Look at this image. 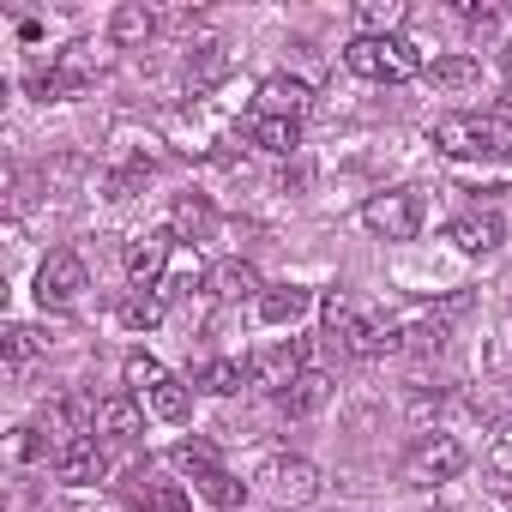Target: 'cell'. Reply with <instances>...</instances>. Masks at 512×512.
I'll return each mask as SVG.
<instances>
[{"label":"cell","mask_w":512,"mask_h":512,"mask_svg":"<svg viewBox=\"0 0 512 512\" xmlns=\"http://www.w3.org/2000/svg\"><path fill=\"white\" fill-rule=\"evenodd\" d=\"M434 145L458 163H500L512 151V121H500L494 109L488 115H440L434 121Z\"/></svg>","instance_id":"1"},{"label":"cell","mask_w":512,"mask_h":512,"mask_svg":"<svg viewBox=\"0 0 512 512\" xmlns=\"http://www.w3.org/2000/svg\"><path fill=\"white\" fill-rule=\"evenodd\" d=\"M344 67L356 79H374V85H404L422 73V49L410 37H356L344 49Z\"/></svg>","instance_id":"2"},{"label":"cell","mask_w":512,"mask_h":512,"mask_svg":"<svg viewBox=\"0 0 512 512\" xmlns=\"http://www.w3.org/2000/svg\"><path fill=\"white\" fill-rule=\"evenodd\" d=\"M362 229L380 235V241H410L422 229V193L416 187H392V193H374L362 205Z\"/></svg>","instance_id":"3"},{"label":"cell","mask_w":512,"mask_h":512,"mask_svg":"<svg viewBox=\"0 0 512 512\" xmlns=\"http://www.w3.org/2000/svg\"><path fill=\"white\" fill-rule=\"evenodd\" d=\"M91 290V278H85V260L73 247H61V253H49V260L37 266V302L49 308V314H67V308H79V296Z\"/></svg>","instance_id":"4"},{"label":"cell","mask_w":512,"mask_h":512,"mask_svg":"<svg viewBox=\"0 0 512 512\" xmlns=\"http://www.w3.org/2000/svg\"><path fill=\"white\" fill-rule=\"evenodd\" d=\"M260 482L278 506H302V500H314L320 494V464L314 458H296V452H278V458H266L260 464Z\"/></svg>","instance_id":"5"},{"label":"cell","mask_w":512,"mask_h":512,"mask_svg":"<svg viewBox=\"0 0 512 512\" xmlns=\"http://www.w3.org/2000/svg\"><path fill=\"white\" fill-rule=\"evenodd\" d=\"M464 464H470V452H464L452 434H428V440L410 446V458H404V482H410V488H434V482H452Z\"/></svg>","instance_id":"6"},{"label":"cell","mask_w":512,"mask_h":512,"mask_svg":"<svg viewBox=\"0 0 512 512\" xmlns=\"http://www.w3.org/2000/svg\"><path fill=\"white\" fill-rule=\"evenodd\" d=\"M308 374V362H302V344H266V350H253V362H247V380L260 386V392H290L296 380Z\"/></svg>","instance_id":"7"},{"label":"cell","mask_w":512,"mask_h":512,"mask_svg":"<svg viewBox=\"0 0 512 512\" xmlns=\"http://www.w3.org/2000/svg\"><path fill=\"white\" fill-rule=\"evenodd\" d=\"M169 247H175V235H169V229H157V235H139V241L127 247V284H133V296H151V290L163 284Z\"/></svg>","instance_id":"8"},{"label":"cell","mask_w":512,"mask_h":512,"mask_svg":"<svg viewBox=\"0 0 512 512\" xmlns=\"http://www.w3.org/2000/svg\"><path fill=\"white\" fill-rule=\"evenodd\" d=\"M43 428H49L61 446H73V440L97 434V404H91V398H79V392H61V398H49V404H43Z\"/></svg>","instance_id":"9"},{"label":"cell","mask_w":512,"mask_h":512,"mask_svg":"<svg viewBox=\"0 0 512 512\" xmlns=\"http://www.w3.org/2000/svg\"><path fill=\"white\" fill-rule=\"evenodd\" d=\"M55 470H61L67 488H97L109 476V452L97 446V434H85V440H73V446L55 452Z\"/></svg>","instance_id":"10"},{"label":"cell","mask_w":512,"mask_h":512,"mask_svg":"<svg viewBox=\"0 0 512 512\" xmlns=\"http://www.w3.org/2000/svg\"><path fill=\"white\" fill-rule=\"evenodd\" d=\"M446 241H452L458 253H470V260H482V253H494V247L506 241V223H500L494 211H464V217H452Z\"/></svg>","instance_id":"11"},{"label":"cell","mask_w":512,"mask_h":512,"mask_svg":"<svg viewBox=\"0 0 512 512\" xmlns=\"http://www.w3.org/2000/svg\"><path fill=\"white\" fill-rule=\"evenodd\" d=\"M308 103H314V91H308V79H290V73H272V79L260 85V115H272V121H302V115H308Z\"/></svg>","instance_id":"12"},{"label":"cell","mask_w":512,"mask_h":512,"mask_svg":"<svg viewBox=\"0 0 512 512\" xmlns=\"http://www.w3.org/2000/svg\"><path fill=\"white\" fill-rule=\"evenodd\" d=\"M157 37V13L145 7V0H127V7L109 13V43L115 49H145Z\"/></svg>","instance_id":"13"},{"label":"cell","mask_w":512,"mask_h":512,"mask_svg":"<svg viewBox=\"0 0 512 512\" xmlns=\"http://www.w3.org/2000/svg\"><path fill=\"white\" fill-rule=\"evenodd\" d=\"M211 229H217V211H211L205 193H181V199L169 205V235H175V241H205Z\"/></svg>","instance_id":"14"},{"label":"cell","mask_w":512,"mask_h":512,"mask_svg":"<svg viewBox=\"0 0 512 512\" xmlns=\"http://www.w3.org/2000/svg\"><path fill=\"white\" fill-rule=\"evenodd\" d=\"M97 428L109 440H139L145 434V410L133 392H115V398H97Z\"/></svg>","instance_id":"15"},{"label":"cell","mask_w":512,"mask_h":512,"mask_svg":"<svg viewBox=\"0 0 512 512\" xmlns=\"http://www.w3.org/2000/svg\"><path fill=\"white\" fill-rule=\"evenodd\" d=\"M308 308H314V290H302V284H272L260 296V320L266 326H296Z\"/></svg>","instance_id":"16"},{"label":"cell","mask_w":512,"mask_h":512,"mask_svg":"<svg viewBox=\"0 0 512 512\" xmlns=\"http://www.w3.org/2000/svg\"><path fill=\"white\" fill-rule=\"evenodd\" d=\"M326 404H332V374H314V368H308L290 392H278V410H284V416H320Z\"/></svg>","instance_id":"17"},{"label":"cell","mask_w":512,"mask_h":512,"mask_svg":"<svg viewBox=\"0 0 512 512\" xmlns=\"http://www.w3.org/2000/svg\"><path fill=\"white\" fill-rule=\"evenodd\" d=\"M211 290H217L223 302H247V296H253V302H260V296H266L272 284H260V272H253L247 260H223V266L211 272Z\"/></svg>","instance_id":"18"},{"label":"cell","mask_w":512,"mask_h":512,"mask_svg":"<svg viewBox=\"0 0 512 512\" xmlns=\"http://www.w3.org/2000/svg\"><path fill=\"white\" fill-rule=\"evenodd\" d=\"M247 139L260 145V151H272V157H290V151H302V121H272V115H253V121H247Z\"/></svg>","instance_id":"19"},{"label":"cell","mask_w":512,"mask_h":512,"mask_svg":"<svg viewBox=\"0 0 512 512\" xmlns=\"http://www.w3.org/2000/svg\"><path fill=\"white\" fill-rule=\"evenodd\" d=\"M320 314H326V338H332L338 350H356V338H362V326H368V320H362V314H356V308H350L338 290L320 302Z\"/></svg>","instance_id":"20"},{"label":"cell","mask_w":512,"mask_h":512,"mask_svg":"<svg viewBox=\"0 0 512 512\" xmlns=\"http://www.w3.org/2000/svg\"><path fill=\"white\" fill-rule=\"evenodd\" d=\"M428 79H434L440 91H476V85H482V61H470V55H440V61L428 67Z\"/></svg>","instance_id":"21"},{"label":"cell","mask_w":512,"mask_h":512,"mask_svg":"<svg viewBox=\"0 0 512 512\" xmlns=\"http://www.w3.org/2000/svg\"><path fill=\"white\" fill-rule=\"evenodd\" d=\"M446 320H416V326H398V356H440L446 350Z\"/></svg>","instance_id":"22"},{"label":"cell","mask_w":512,"mask_h":512,"mask_svg":"<svg viewBox=\"0 0 512 512\" xmlns=\"http://www.w3.org/2000/svg\"><path fill=\"white\" fill-rule=\"evenodd\" d=\"M356 25H362V37H398L404 0H362V7H356Z\"/></svg>","instance_id":"23"},{"label":"cell","mask_w":512,"mask_h":512,"mask_svg":"<svg viewBox=\"0 0 512 512\" xmlns=\"http://www.w3.org/2000/svg\"><path fill=\"white\" fill-rule=\"evenodd\" d=\"M151 416H157V422H187V416H193V386L169 374V380L151 392Z\"/></svg>","instance_id":"24"},{"label":"cell","mask_w":512,"mask_h":512,"mask_svg":"<svg viewBox=\"0 0 512 512\" xmlns=\"http://www.w3.org/2000/svg\"><path fill=\"white\" fill-rule=\"evenodd\" d=\"M199 494H205L211 506H223V512H241V506H247V482H241V476H229L223 464L199 476Z\"/></svg>","instance_id":"25"},{"label":"cell","mask_w":512,"mask_h":512,"mask_svg":"<svg viewBox=\"0 0 512 512\" xmlns=\"http://www.w3.org/2000/svg\"><path fill=\"white\" fill-rule=\"evenodd\" d=\"M0 350H7V374H19L31 356H43L49 350V338L37 332V326H7V338H0Z\"/></svg>","instance_id":"26"},{"label":"cell","mask_w":512,"mask_h":512,"mask_svg":"<svg viewBox=\"0 0 512 512\" xmlns=\"http://www.w3.org/2000/svg\"><path fill=\"white\" fill-rule=\"evenodd\" d=\"M229 73V55H223V43H205V49H193L187 55V85L199 91V85H217Z\"/></svg>","instance_id":"27"},{"label":"cell","mask_w":512,"mask_h":512,"mask_svg":"<svg viewBox=\"0 0 512 512\" xmlns=\"http://www.w3.org/2000/svg\"><path fill=\"white\" fill-rule=\"evenodd\" d=\"M121 380H127V392H139V398H151V392H157V386L169 380V368H163L157 356H145V350H139V356H127V368H121Z\"/></svg>","instance_id":"28"},{"label":"cell","mask_w":512,"mask_h":512,"mask_svg":"<svg viewBox=\"0 0 512 512\" xmlns=\"http://www.w3.org/2000/svg\"><path fill=\"white\" fill-rule=\"evenodd\" d=\"M199 386H205L211 398H235V392H241V386H253V380H247V368H241V362H205V368H199Z\"/></svg>","instance_id":"29"},{"label":"cell","mask_w":512,"mask_h":512,"mask_svg":"<svg viewBox=\"0 0 512 512\" xmlns=\"http://www.w3.org/2000/svg\"><path fill=\"white\" fill-rule=\"evenodd\" d=\"M115 320H121L127 332H151V326H163V296H127V302L115 308Z\"/></svg>","instance_id":"30"},{"label":"cell","mask_w":512,"mask_h":512,"mask_svg":"<svg viewBox=\"0 0 512 512\" xmlns=\"http://www.w3.org/2000/svg\"><path fill=\"white\" fill-rule=\"evenodd\" d=\"M169 464H175V470H187V476L199 482L205 470H217V446H211V440H181V446L169 452Z\"/></svg>","instance_id":"31"},{"label":"cell","mask_w":512,"mask_h":512,"mask_svg":"<svg viewBox=\"0 0 512 512\" xmlns=\"http://www.w3.org/2000/svg\"><path fill=\"white\" fill-rule=\"evenodd\" d=\"M139 506H145V512H193V500H187L181 482H145V488H139Z\"/></svg>","instance_id":"32"},{"label":"cell","mask_w":512,"mask_h":512,"mask_svg":"<svg viewBox=\"0 0 512 512\" xmlns=\"http://www.w3.org/2000/svg\"><path fill=\"white\" fill-rule=\"evenodd\" d=\"M13 458H19V464H37V458H49V434H37V428H19V434H13Z\"/></svg>","instance_id":"33"},{"label":"cell","mask_w":512,"mask_h":512,"mask_svg":"<svg viewBox=\"0 0 512 512\" xmlns=\"http://www.w3.org/2000/svg\"><path fill=\"white\" fill-rule=\"evenodd\" d=\"M458 19H464V25L494 31V25H500V7H482V0H458Z\"/></svg>","instance_id":"34"},{"label":"cell","mask_w":512,"mask_h":512,"mask_svg":"<svg viewBox=\"0 0 512 512\" xmlns=\"http://www.w3.org/2000/svg\"><path fill=\"white\" fill-rule=\"evenodd\" d=\"M410 416H416V422L440 416V392H410Z\"/></svg>","instance_id":"35"}]
</instances>
